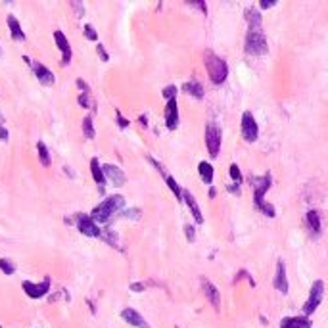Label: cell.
<instances>
[{"instance_id":"f35d334b","label":"cell","mask_w":328,"mask_h":328,"mask_svg":"<svg viewBox=\"0 0 328 328\" xmlns=\"http://www.w3.org/2000/svg\"><path fill=\"white\" fill-rule=\"evenodd\" d=\"M277 2L275 0H261L259 2V8H263V10H267V8H272Z\"/></svg>"},{"instance_id":"83f0119b","label":"cell","mask_w":328,"mask_h":328,"mask_svg":"<svg viewBox=\"0 0 328 328\" xmlns=\"http://www.w3.org/2000/svg\"><path fill=\"white\" fill-rule=\"evenodd\" d=\"M0 270H2L4 275H14V272H16V265H14L10 259L2 257V259H0Z\"/></svg>"},{"instance_id":"4fadbf2b","label":"cell","mask_w":328,"mask_h":328,"mask_svg":"<svg viewBox=\"0 0 328 328\" xmlns=\"http://www.w3.org/2000/svg\"><path fill=\"white\" fill-rule=\"evenodd\" d=\"M102 169H104V177H106L107 181H112L114 186H121V184H125V173H123L117 165L106 163V165H102Z\"/></svg>"},{"instance_id":"9a60e30c","label":"cell","mask_w":328,"mask_h":328,"mask_svg":"<svg viewBox=\"0 0 328 328\" xmlns=\"http://www.w3.org/2000/svg\"><path fill=\"white\" fill-rule=\"evenodd\" d=\"M202 290L203 294H205V298L209 299V303H211L215 309H219V303H221V296H219V290L217 286L209 282L207 279H202Z\"/></svg>"},{"instance_id":"7bdbcfd3","label":"cell","mask_w":328,"mask_h":328,"mask_svg":"<svg viewBox=\"0 0 328 328\" xmlns=\"http://www.w3.org/2000/svg\"><path fill=\"white\" fill-rule=\"evenodd\" d=\"M2 123H4V117L0 116V125H2Z\"/></svg>"},{"instance_id":"484cf974","label":"cell","mask_w":328,"mask_h":328,"mask_svg":"<svg viewBox=\"0 0 328 328\" xmlns=\"http://www.w3.org/2000/svg\"><path fill=\"white\" fill-rule=\"evenodd\" d=\"M165 183H167V186L171 188V192L175 194V198L181 202V200H183V190H181V186L177 184V181H175L171 175H165Z\"/></svg>"},{"instance_id":"60d3db41","label":"cell","mask_w":328,"mask_h":328,"mask_svg":"<svg viewBox=\"0 0 328 328\" xmlns=\"http://www.w3.org/2000/svg\"><path fill=\"white\" fill-rule=\"evenodd\" d=\"M77 87L81 88L83 92H88V85L85 83V81H83V79H77Z\"/></svg>"},{"instance_id":"ab89813d","label":"cell","mask_w":328,"mask_h":328,"mask_svg":"<svg viewBox=\"0 0 328 328\" xmlns=\"http://www.w3.org/2000/svg\"><path fill=\"white\" fill-rule=\"evenodd\" d=\"M0 140H4V142L8 140V129L4 125H0Z\"/></svg>"},{"instance_id":"ee69618b","label":"cell","mask_w":328,"mask_h":328,"mask_svg":"<svg viewBox=\"0 0 328 328\" xmlns=\"http://www.w3.org/2000/svg\"><path fill=\"white\" fill-rule=\"evenodd\" d=\"M0 328H2V326H0Z\"/></svg>"},{"instance_id":"7402d4cb","label":"cell","mask_w":328,"mask_h":328,"mask_svg":"<svg viewBox=\"0 0 328 328\" xmlns=\"http://www.w3.org/2000/svg\"><path fill=\"white\" fill-rule=\"evenodd\" d=\"M183 90L186 92V94L198 98V100H202L203 94H205V90H203V87L198 83V81H190V83H186V85L183 87Z\"/></svg>"},{"instance_id":"3957f363","label":"cell","mask_w":328,"mask_h":328,"mask_svg":"<svg viewBox=\"0 0 328 328\" xmlns=\"http://www.w3.org/2000/svg\"><path fill=\"white\" fill-rule=\"evenodd\" d=\"M203 64H205V69H207V75L211 79L213 85H223L227 77H229V66L223 58H219L215 52L207 50L203 54Z\"/></svg>"},{"instance_id":"7c38bea8","label":"cell","mask_w":328,"mask_h":328,"mask_svg":"<svg viewBox=\"0 0 328 328\" xmlns=\"http://www.w3.org/2000/svg\"><path fill=\"white\" fill-rule=\"evenodd\" d=\"M165 125L169 131H175L179 127V107H177V98L169 100L165 106Z\"/></svg>"},{"instance_id":"f546056e","label":"cell","mask_w":328,"mask_h":328,"mask_svg":"<svg viewBox=\"0 0 328 328\" xmlns=\"http://www.w3.org/2000/svg\"><path fill=\"white\" fill-rule=\"evenodd\" d=\"M71 6H73V10H75V14H77V18H83L85 16V4L83 2H71Z\"/></svg>"},{"instance_id":"8fae6325","label":"cell","mask_w":328,"mask_h":328,"mask_svg":"<svg viewBox=\"0 0 328 328\" xmlns=\"http://www.w3.org/2000/svg\"><path fill=\"white\" fill-rule=\"evenodd\" d=\"M121 318L125 320L127 324H131V326H136V328H150V324L146 322V318L136 311V309H131L127 307L121 311Z\"/></svg>"},{"instance_id":"ffe728a7","label":"cell","mask_w":328,"mask_h":328,"mask_svg":"<svg viewBox=\"0 0 328 328\" xmlns=\"http://www.w3.org/2000/svg\"><path fill=\"white\" fill-rule=\"evenodd\" d=\"M246 21H248V25H250V31H261L263 18H261L259 10H255V8H248V10H246Z\"/></svg>"},{"instance_id":"8992f818","label":"cell","mask_w":328,"mask_h":328,"mask_svg":"<svg viewBox=\"0 0 328 328\" xmlns=\"http://www.w3.org/2000/svg\"><path fill=\"white\" fill-rule=\"evenodd\" d=\"M205 146H207V152L211 157L219 155V148H221V129L215 125V123H207L205 127Z\"/></svg>"},{"instance_id":"d4e9b609","label":"cell","mask_w":328,"mask_h":328,"mask_svg":"<svg viewBox=\"0 0 328 328\" xmlns=\"http://www.w3.org/2000/svg\"><path fill=\"white\" fill-rule=\"evenodd\" d=\"M37 150H39L40 163L44 165V167H50V163H52V157H50V152H48V148H46V144H44V142H39V144H37Z\"/></svg>"},{"instance_id":"52a82bcc","label":"cell","mask_w":328,"mask_h":328,"mask_svg":"<svg viewBox=\"0 0 328 328\" xmlns=\"http://www.w3.org/2000/svg\"><path fill=\"white\" fill-rule=\"evenodd\" d=\"M242 136L246 142H255L259 136V127H257L255 117L251 116V112H244L242 116Z\"/></svg>"},{"instance_id":"9c48e42d","label":"cell","mask_w":328,"mask_h":328,"mask_svg":"<svg viewBox=\"0 0 328 328\" xmlns=\"http://www.w3.org/2000/svg\"><path fill=\"white\" fill-rule=\"evenodd\" d=\"M21 286H23V292H25L29 298L40 299L42 296H46V292L50 290V279L46 277V279L42 280V282H39V284H35V282H29V280H25Z\"/></svg>"},{"instance_id":"5bb4252c","label":"cell","mask_w":328,"mask_h":328,"mask_svg":"<svg viewBox=\"0 0 328 328\" xmlns=\"http://www.w3.org/2000/svg\"><path fill=\"white\" fill-rule=\"evenodd\" d=\"M275 288L282 292V294H288V277H286V265L284 261L277 263V275H275Z\"/></svg>"},{"instance_id":"2e32d148","label":"cell","mask_w":328,"mask_h":328,"mask_svg":"<svg viewBox=\"0 0 328 328\" xmlns=\"http://www.w3.org/2000/svg\"><path fill=\"white\" fill-rule=\"evenodd\" d=\"M183 200L186 202L188 205V209L192 213L194 221L196 223H203V215H202V209H200V205L196 202V198H194V194L190 190H183Z\"/></svg>"},{"instance_id":"e575fe53","label":"cell","mask_w":328,"mask_h":328,"mask_svg":"<svg viewBox=\"0 0 328 328\" xmlns=\"http://www.w3.org/2000/svg\"><path fill=\"white\" fill-rule=\"evenodd\" d=\"M184 234H186L188 240L194 242V238H196V231H194L192 225H184Z\"/></svg>"},{"instance_id":"5b68a950","label":"cell","mask_w":328,"mask_h":328,"mask_svg":"<svg viewBox=\"0 0 328 328\" xmlns=\"http://www.w3.org/2000/svg\"><path fill=\"white\" fill-rule=\"evenodd\" d=\"M322 296H324V282H322V280H315L313 286H311V292H309L307 301H305V305H303L305 317L313 315V313L317 311V307L320 305V301H322Z\"/></svg>"},{"instance_id":"b9f144b4","label":"cell","mask_w":328,"mask_h":328,"mask_svg":"<svg viewBox=\"0 0 328 328\" xmlns=\"http://www.w3.org/2000/svg\"><path fill=\"white\" fill-rule=\"evenodd\" d=\"M131 290H133V292H142V290H144V284L135 282V284H131Z\"/></svg>"},{"instance_id":"74e56055","label":"cell","mask_w":328,"mask_h":328,"mask_svg":"<svg viewBox=\"0 0 328 328\" xmlns=\"http://www.w3.org/2000/svg\"><path fill=\"white\" fill-rule=\"evenodd\" d=\"M117 125L121 127V129H127V127H129V121H127L125 117L121 116L119 112H117Z\"/></svg>"},{"instance_id":"cb8c5ba5","label":"cell","mask_w":328,"mask_h":328,"mask_svg":"<svg viewBox=\"0 0 328 328\" xmlns=\"http://www.w3.org/2000/svg\"><path fill=\"white\" fill-rule=\"evenodd\" d=\"M90 173H92V177H94V181H96L100 186L106 183V177H104V169H102V165L98 163L96 157H92L90 159Z\"/></svg>"},{"instance_id":"f1b7e54d","label":"cell","mask_w":328,"mask_h":328,"mask_svg":"<svg viewBox=\"0 0 328 328\" xmlns=\"http://www.w3.org/2000/svg\"><path fill=\"white\" fill-rule=\"evenodd\" d=\"M229 175H231V179L234 181V183L238 184L242 181V173H240V169H238V165L236 163H232L231 165V169H229Z\"/></svg>"},{"instance_id":"8d00e7d4","label":"cell","mask_w":328,"mask_h":328,"mask_svg":"<svg viewBox=\"0 0 328 328\" xmlns=\"http://www.w3.org/2000/svg\"><path fill=\"white\" fill-rule=\"evenodd\" d=\"M79 104H81L83 107H90V98H88L87 92H83V94L79 96Z\"/></svg>"},{"instance_id":"7a4b0ae2","label":"cell","mask_w":328,"mask_h":328,"mask_svg":"<svg viewBox=\"0 0 328 328\" xmlns=\"http://www.w3.org/2000/svg\"><path fill=\"white\" fill-rule=\"evenodd\" d=\"M123 207H125V198L119 196V194H114V196L106 198L102 203H98L96 207L92 209V213H90V217L96 223H107L114 215L121 213Z\"/></svg>"},{"instance_id":"44dd1931","label":"cell","mask_w":328,"mask_h":328,"mask_svg":"<svg viewBox=\"0 0 328 328\" xmlns=\"http://www.w3.org/2000/svg\"><path fill=\"white\" fill-rule=\"evenodd\" d=\"M305 223H307L309 231L313 234H320V215H318V211L311 209L307 213V217H305Z\"/></svg>"},{"instance_id":"1f68e13d","label":"cell","mask_w":328,"mask_h":328,"mask_svg":"<svg viewBox=\"0 0 328 328\" xmlns=\"http://www.w3.org/2000/svg\"><path fill=\"white\" fill-rule=\"evenodd\" d=\"M85 37L90 40H98V33L94 31L92 25H85Z\"/></svg>"},{"instance_id":"d6a6232c","label":"cell","mask_w":328,"mask_h":328,"mask_svg":"<svg viewBox=\"0 0 328 328\" xmlns=\"http://www.w3.org/2000/svg\"><path fill=\"white\" fill-rule=\"evenodd\" d=\"M104 240H106L107 244H112V246H117V234L112 231H106L104 232Z\"/></svg>"},{"instance_id":"30bf717a","label":"cell","mask_w":328,"mask_h":328,"mask_svg":"<svg viewBox=\"0 0 328 328\" xmlns=\"http://www.w3.org/2000/svg\"><path fill=\"white\" fill-rule=\"evenodd\" d=\"M23 60L29 64L31 68H33V73L37 75L40 85H44V87H52V85H54V73H52L48 68H44L42 64H35V62H31L29 56H23Z\"/></svg>"},{"instance_id":"836d02e7","label":"cell","mask_w":328,"mask_h":328,"mask_svg":"<svg viewBox=\"0 0 328 328\" xmlns=\"http://www.w3.org/2000/svg\"><path fill=\"white\" fill-rule=\"evenodd\" d=\"M121 217H129V219H138L140 217V209H127V211L119 213Z\"/></svg>"},{"instance_id":"277c9868","label":"cell","mask_w":328,"mask_h":328,"mask_svg":"<svg viewBox=\"0 0 328 328\" xmlns=\"http://www.w3.org/2000/svg\"><path fill=\"white\" fill-rule=\"evenodd\" d=\"M267 50H269V44H267L263 31H250L246 37V52L250 56H263L267 54Z\"/></svg>"},{"instance_id":"ac0fdd59","label":"cell","mask_w":328,"mask_h":328,"mask_svg":"<svg viewBox=\"0 0 328 328\" xmlns=\"http://www.w3.org/2000/svg\"><path fill=\"white\" fill-rule=\"evenodd\" d=\"M280 328H311V320L307 317H284Z\"/></svg>"},{"instance_id":"d590c367","label":"cell","mask_w":328,"mask_h":328,"mask_svg":"<svg viewBox=\"0 0 328 328\" xmlns=\"http://www.w3.org/2000/svg\"><path fill=\"white\" fill-rule=\"evenodd\" d=\"M96 52H98V56H100V60H102V62H107V60H110V54L104 50V46H102V44H98V46H96Z\"/></svg>"},{"instance_id":"e0dca14e","label":"cell","mask_w":328,"mask_h":328,"mask_svg":"<svg viewBox=\"0 0 328 328\" xmlns=\"http://www.w3.org/2000/svg\"><path fill=\"white\" fill-rule=\"evenodd\" d=\"M54 39H56V44H58L60 52H62V58H64V64L68 66L71 62V46H69V40L66 39V35L62 31H56L54 33Z\"/></svg>"},{"instance_id":"4dcf8cb0","label":"cell","mask_w":328,"mask_h":328,"mask_svg":"<svg viewBox=\"0 0 328 328\" xmlns=\"http://www.w3.org/2000/svg\"><path fill=\"white\" fill-rule=\"evenodd\" d=\"M175 96H177V87H173V85H171V87L163 88V98H167V102H169V100H173Z\"/></svg>"},{"instance_id":"4316f807","label":"cell","mask_w":328,"mask_h":328,"mask_svg":"<svg viewBox=\"0 0 328 328\" xmlns=\"http://www.w3.org/2000/svg\"><path fill=\"white\" fill-rule=\"evenodd\" d=\"M83 135L87 138H94V125H92V117L90 116L83 119Z\"/></svg>"},{"instance_id":"ba28073f","label":"cell","mask_w":328,"mask_h":328,"mask_svg":"<svg viewBox=\"0 0 328 328\" xmlns=\"http://www.w3.org/2000/svg\"><path fill=\"white\" fill-rule=\"evenodd\" d=\"M77 229L85 236H92V238H96V236H100L102 234V231H100V227H98V223L90 217V215H87V213H79L77 217Z\"/></svg>"},{"instance_id":"603a6c76","label":"cell","mask_w":328,"mask_h":328,"mask_svg":"<svg viewBox=\"0 0 328 328\" xmlns=\"http://www.w3.org/2000/svg\"><path fill=\"white\" fill-rule=\"evenodd\" d=\"M198 173H200V177H202V181L205 184H211L213 183V165L207 163V161H200V165H198Z\"/></svg>"},{"instance_id":"6da1fadb","label":"cell","mask_w":328,"mask_h":328,"mask_svg":"<svg viewBox=\"0 0 328 328\" xmlns=\"http://www.w3.org/2000/svg\"><path fill=\"white\" fill-rule=\"evenodd\" d=\"M250 184L253 186V205L259 209L261 213L275 217V207L270 203L263 202L265 194L270 188V175H263V177H250Z\"/></svg>"},{"instance_id":"d6986e66","label":"cell","mask_w":328,"mask_h":328,"mask_svg":"<svg viewBox=\"0 0 328 328\" xmlns=\"http://www.w3.org/2000/svg\"><path fill=\"white\" fill-rule=\"evenodd\" d=\"M8 27H10V35L14 40H18V42H25V33H23V29H21L20 21H18V18H14V16H8Z\"/></svg>"}]
</instances>
